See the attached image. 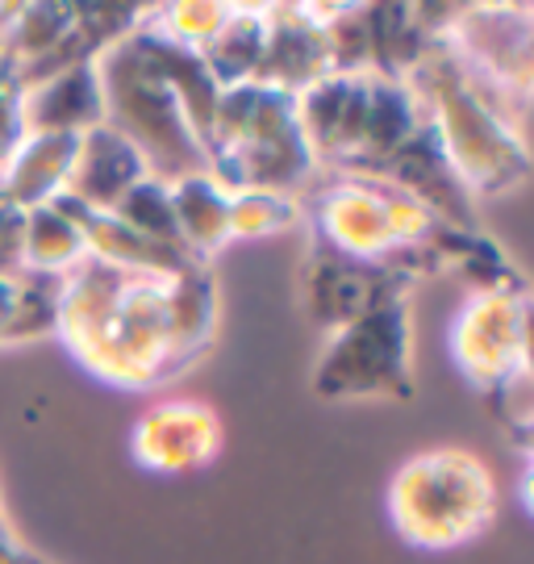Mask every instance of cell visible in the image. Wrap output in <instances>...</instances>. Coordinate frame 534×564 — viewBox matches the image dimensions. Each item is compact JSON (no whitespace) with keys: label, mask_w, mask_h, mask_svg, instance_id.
I'll use <instances>...</instances> for the list:
<instances>
[{"label":"cell","mask_w":534,"mask_h":564,"mask_svg":"<svg viewBox=\"0 0 534 564\" xmlns=\"http://www.w3.org/2000/svg\"><path fill=\"white\" fill-rule=\"evenodd\" d=\"M67 205V214L84 230V247H88V260H100L121 272H146V276H176L188 268H200V260L184 247V242H163L151 235H139L130 226L113 218L109 209H84L72 197H59Z\"/></svg>","instance_id":"13"},{"label":"cell","mask_w":534,"mask_h":564,"mask_svg":"<svg viewBox=\"0 0 534 564\" xmlns=\"http://www.w3.org/2000/svg\"><path fill=\"white\" fill-rule=\"evenodd\" d=\"M21 556H25V547L18 544V535L13 531L0 535V564H21Z\"/></svg>","instance_id":"28"},{"label":"cell","mask_w":534,"mask_h":564,"mask_svg":"<svg viewBox=\"0 0 534 564\" xmlns=\"http://www.w3.org/2000/svg\"><path fill=\"white\" fill-rule=\"evenodd\" d=\"M21 230L25 209L0 193V276H21Z\"/></svg>","instance_id":"27"},{"label":"cell","mask_w":534,"mask_h":564,"mask_svg":"<svg viewBox=\"0 0 534 564\" xmlns=\"http://www.w3.org/2000/svg\"><path fill=\"white\" fill-rule=\"evenodd\" d=\"M0 535H9V519H4V506H0Z\"/></svg>","instance_id":"29"},{"label":"cell","mask_w":534,"mask_h":564,"mask_svg":"<svg viewBox=\"0 0 534 564\" xmlns=\"http://www.w3.org/2000/svg\"><path fill=\"white\" fill-rule=\"evenodd\" d=\"M447 343L459 377L480 393H493L517 372H531V284L468 293Z\"/></svg>","instance_id":"9"},{"label":"cell","mask_w":534,"mask_h":564,"mask_svg":"<svg viewBox=\"0 0 534 564\" xmlns=\"http://www.w3.org/2000/svg\"><path fill=\"white\" fill-rule=\"evenodd\" d=\"M401 80L410 84L426 130L435 134L443 160L451 163V172L472 193V202L505 197L526 184L531 176L526 134L484 101V93L464 76L447 42H426Z\"/></svg>","instance_id":"2"},{"label":"cell","mask_w":534,"mask_h":564,"mask_svg":"<svg viewBox=\"0 0 534 564\" xmlns=\"http://www.w3.org/2000/svg\"><path fill=\"white\" fill-rule=\"evenodd\" d=\"M25 139V121H21V80L13 59L0 46V167L9 163V155L18 151V142Z\"/></svg>","instance_id":"26"},{"label":"cell","mask_w":534,"mask_h":564,"mask_svg":"<svg viewBox=\"0 0 534 564\" xmlns=\"http://www.w3.org/2000/svg\"><path fill=\"white\" fill-rule=\"evenodd\" d=\"M88 260V247H84V230L67 214L63 202L39 205V209H25V230H21V272L30 276H51L63 281L72 268Z\"/></svg>","instance_id":"20"},{"label":"cell","mask_w":534,"mask_h":564,"mask_svg":"<svg viewBox=\"0 0 534 564\" xmlns=\"http://www.w3.org/2000/svg\"><path fill=\"white\" fill-rule=\"evenodd\" d=\"M389 523L422 552L476 544L497 523V477L476 452L456 444L426 447L401 464L384 494Z\"/></svg>","instance_id":"5"},{"label":"cell","mask_w":534,"mask_h":564,"mask_svg":"<svg viewBox=\"0 0 534 564\" xmlns=\"http://www.w3.org/2000/svg\"><path fill=\"white\" fill-rule=\"evenodd\" d=\"M218 276L209 263L146 276L84 260L59 281L55 335L72 360L126 393L184 377L218 339Z\"/></svg>","instance_id":"1"},{"label":"cell","mask_w":534,"mask_h":564,"mask_svg":"<svg viewBox=\"0 0 534 564\" xmlns=\"http://www.w3.org/2000/svg\"><path fill=\"white\" fill-rule=\"evenodd\" d=\"M21 121H25V134H88L105 121L97 67L84 63L21 88Z\"/></svg>","instance_id":"15"},{"label":"cell","mask_w":534,"mask_h":564,"mask_svg":"<svg viewBox=\"0 0 534 564\" xmlns=\"http://www.w3.org/2000/svg\"><path fill=\"white\" fill-rule=\"evenodd\" d=\"M72 30V4H9L0 9V46L21 72L42 63Z\"/></svg>","instance_id":"21"},{"label":"cell","mask_w":534,"mask_h":564,"mask_svg":"<svg viewBox=\"0 0 534 564\" xmlns=\"http://www.w3.org/2000/svg\"><path fill=\"white\" fill-rule=\"evenodd\" d=\"M205 167L230 193L268 188L301 197L317 181V160L297 118V97L268 84L221 88L205 130Z\"/></svg>","instance_id":"4"},{"label":"cell","mask_w":534,"mask_h":564,"mask_svg":"<svg viewBox=\"0 0 534 564\" xmlns=\"http://www.w3.org/2000/svg\"><path fill=\"white\" fill-rule=\"evenodd\" d=\"M301 310L317 330H338V326L356 323L368 310L393 302V297H410L417 276L401 263H372L330 251L326 242L309 235L305 256H301Z\"/></svg>","instance_id":"10"},{"label":"cell","mask_w":534,"mask_h":564,"mask_svg":"<svg viewBox=\"0 0 534 564\" xmlns=\"http://www.w3.org/2000/svg\"><path fill=\"white\" fill-rule=\"evenodd\" d=\"M422 130V109H417L410 84L401 76H380L368 72V113H363V142L351 167L342 172H377L380 163L396 155L405 142Z\"/></svg>","instance_id":"17"},{"label":"cell","mask_w":534,"mask_h":564,"mask_svg":"<svg viewBox=\"0 0 534 564\" xmlns=\"http://www.w3.org/2000/svg\"><path fill=\"white\" fill-rule=\"evenodd\" d=\"M305 226L301 218V197L288 193H268V188H238L230 193V242L276 239Z\"/></svg>","instance_id":"23"},{"label":"cell","mask_w":534,"mask_h":564,"mask_svg":"<svg viewBox=\"0 0 534 564\" xmlns=\"http://www.w3.org/2000/svg\"><path fill=\"white\" fill-rule=\"evenodd\" d=\"M330 18L335 4H268V46L255 84L297 97L314 80L330 76Z\"/></svg>","instance_id":"12"},{"label":"cell","mask_w":534,"mask_h":564,"mask_svg":"<svg viewBox=\"0 0 534 564\" xmlns=\"http://www.w3.org/2000/svg\"><path fill=\"white\" fill-rule=\"evenodd\" d=\"M146 176L151 172H146L139 151L121 139L109 121H100L88 134H79L76 167H72V181H67L63 197L79 202L84 209H100L105 214Z\"/></svg>","instance_id":"14"},{"label":"cell","mask_w":534,"mask_h":564,"mask_svg":"<svg viewBox=\"0 0 534 564\" xmlns=\"http://www.w3.org/2000/svg\"><path fill=\"white\" fill-rule=\"evenodd\" d=\"M109 214L121 218L130 230H139V235H151V239H163V242H179L176 214H172V193H167V184L155 181V176H146V181L134 184Z\"/></svg>","instance_id":"24"},{"label":"cell","mask_w":534,"mask_h":564,"mask_svg":"<svg viewBox=\"0 0 534 564\" xmlns=\"http://www.w3.org/2000/svg\"><path fill=\"white\" fill-rule=\"evenodd\" d=\"M55 302L59 281L51 276H0V347L55 335Z\"/></svg>","instance_id":"22"},{"label":"cell","mask_w":534,"mask_h":564,"mask_svg":"<svg viewBox=\"0 0 534 564\" xmlns=\"http://www.w3.org/2000/svg\"><path fill=\"white\" fill-rule=\"evenodd\" d=\"M489 402H493V414H497V423L505 426L510 435H514V444H531V419H534V410H531V372H517L514 381H505L501 389H493V393H484Z\"/></svg>","instance_id":"25"},{"label":"cell","mask_w":534,"mask_h":564,"mask_svg":"<svg viewBox=\"0 0 534 564\" xmlns=\"http://www.w3.org/2000/svg\"><path fill=\"white\" fill-rule=\"evenodd\" d=\"M130 34L92 59L100 97H105V121L139 151L155 181L176 184L184 176L209 172L205 147H200L179 93L142 59Z\"/></svg>","instance_id":"6"},{"label":"cell","mask_w":534,"mask_h":564,"mask_svg":"<svg viewBox=\"0 0 534 564\" xmlns=\"http://www.w3.org/2000/svg\"><path fill=\"white\" fill-rule=\"evenodd\" d=\"M221 447H226L221 414L197 398H167L146 405L139 423L130 426V456L139 468L159 477L200 473L218 460Z\"/></svg>","instance_id":"11"},{"label":"cell","mask_w":534,"mask_h":564,"mask_svg":"<svg viewBox=\"0 0 534 564\" xmlns=\"http://www.w3.org/2000/svg\"><path fill=\"white\" fill-rule=\"evenodd\" d=\"M438 39L451 46L464 76L484 93V101L526 134L534 76L531 9L526 4H451Z\"/></svg>","instance_id":"8"},{"label":"cell","mask_w":534,"mask_h":564,"mask_svg":"<svg viewBox=\"0 0 534 564\" xmlns=\"http://www.w3.org/2000/svg\"><path fill=\"white\" fill-rule=\"evenodd\" d=\"M314 393L322 402H410L417 393L410 297L330 330L314 364Z\"/></svg>","instance_id":"7"},{"label":"cell","mask_w":534,"mask_h":564,"mask_svg":"<svg viewBox=\"0 0 534 564\" xmlns=\"http://www.w3.org/2000/svg\"><path fill=\"white\" fill-rule=\"evenodd\" d=\"M263 46H268V4H230L226 21L197 55L218 88H238V84H255Z\"/></svg>","instance_id":"19"},{"label":"cell","mask_w":534,"mask_h":564,"mask_svg":"<svg viewBox=\"0 0 534 564\" xmlns=\"http://www.w3.org/2000/svg\"><path fill=\"white\" fill-rule=\"evenodd\" d=\"M79 134H25L0 167V193L21 209L59 202L76 167Z\"/></svg>","instance_id":"16"},{"label":"cell","mask_w":534,"mask_h":564,"mask_svg":"<svg viewBox=\"0 0 534 564\" xmlns=\"http://www.w3.org/2000/svg\"><path fill=\"white\" fill-rule=\"evenodd\" d=\"M167 193H172L179 242L200 263H214L230 247V188L214 181L209 172H197V176L167 184Z\"/></svg>","instance_id":"18"},{"label":"cell","mask_w":534,"mask_h":564,"mask_svg":"<svg viewBox=\"0 0 534 564\" xmlns=\"http://www.w3.org/2000/svg\"><path fill=\"white\" fill-rule=\"evenodd\" d=\"M301 218L330 251L372 263H401L417 281L438 272L435 235L447 223H438L426 205L380 176L317 172V181L301 193Z\"/></svg>","instance_id":"3"}]
</instances>
